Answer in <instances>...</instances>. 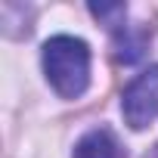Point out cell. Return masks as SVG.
I'll list each match as a JSON object with an SVG mask.
<instances>
[{"instance_id":"cell-1","label":"cell","mask_w":158,"mask_h":158,"mask_svg":"<svg viewBox=\"0 0 158 158\" xmlns=\"http://www.w3.org/2000/svg\"><path fill=\"white\" fill-rule=\"evenodd\" d=\"M44 74L62 99H77L90 87V47L81 37L56 34L44 44Z\"/></svg>"},{"instance_id":"cell-3","label":"cell","mask_w":158,"mask_h":158,"mask_svg":"<svg viewBox=\"0 0 158 158\" xmlns=\"http://www.w3.org/2000/svg\"><path fill=\"white\" fill-rule=\"evenodd\" d=\"M71 158H124V149H121V143L112 130L96 127V130H90L77 139Z\"/></svg>"},{"instance_id":"cell-2","label":"cell","mask_w":158,"mask_h":158,"mask_svg":"<svg viewBox=\"0 0 158 158\" xmlns=\"http://www.w3.org/2000/svg\"><path fill=\"white\" fill-rule=\"evenodd\" d=\"M121 112L133 130H143L158 118V65H149L124 87Z\"/></svg>"},{"instance_id":"cell-4","label":"cell","mask_w":158,"mask_h":158,"mask_svg":"<svg viewBox=\"0 0 158 158\" xmlns=\"http://www.w3.org/2000/svg\"><path fill=\"white\" fill-rule=\"evenodd\" d=\"M146 158H158V146H155V149H152V152H149Z\"/></svg>"}]
</instances>
